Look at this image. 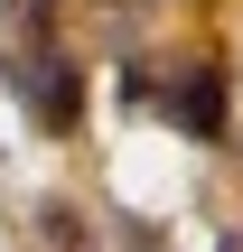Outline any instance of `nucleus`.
<instances>
[{
	"mask_svg": "<svg viewBox=\"0 0 243 252\" xmlns=\"http://www.w3.org/2000/svg\"><path fill=\"white\" fill-rule=\"evenodd\" d=\"M19 94H28V122L37 131H75V112H84V84H75V65H37V47L19 56Z\"/></svg>",
	"mask_w": 243,
	"mask_h": 252,
	"instance_id": "obj_1",
	"label": "nucleus"
},
{
	"mask_svg": "<svg viewBox=\"0 0 243 252\" xmlns=\"http://www.w3.org/2000/svg\"><path fill=\"white\" fill-rule=\"evenodd\" d=\"M169 122L197 131V140H215V131H225V84H215V75H187V84L169 94Z\"/></svg>",
	"mask_w": 243,
	"mask_h": 252,
	"instance_id": "obj_2",
	"label": "nucleus"
}]
</instances>
